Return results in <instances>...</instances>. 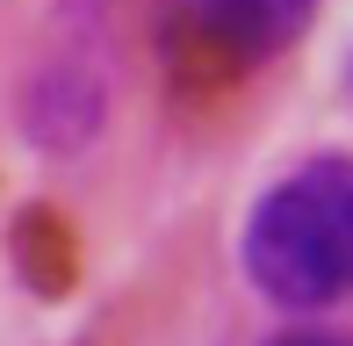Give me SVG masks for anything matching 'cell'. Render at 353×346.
<instances>
[{"instance_id":"cell-3","label":"cell","mask_w":353,"mask_h":346,"mask_svg":"<svg viewBox=\"0 0 353 346\" xmlns=\"http://www.w3.org/2000/svg\"><path fill=\"white\" fill-rule=\"evenodd\" d=\"M274 346H353V339H332V332H281Z\"/></svg>"},{"instance_id":"cell-1","label":"cell","mask_w":353,"mask_h":346,"mask_svg":"<svg viewBox=\"0 0 353 346\" xmlns=\"http://www.w3.org/2000/svg\"><path fill=\"white\" fill-rule=\"evenodd\" d=\"M245 274L274 310L353 303V159L325 152L267 187L245 224Z\"/></svg>"},{"instance_id":"cell-2","label":"cell","mask_w":353,"mask_h":346,"mask_svg":"<svg viewBox=\"0 0 353 346\" xmlns=\"http://www.w3.org/2000/svg\"><path fill=\"white\" fill-rule=\"evenodd\" d=\"M173 14H181V37L202 58L245 72V65H260V58H274L281 43L303 37L317 0H173Z\"/></svg>"}]
</instances>
